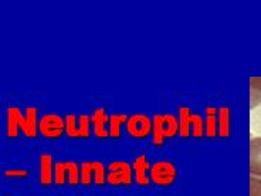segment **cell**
Listing matches in <instances>:
<instances>
[{
  "mask_svg": "<svg viewBox=\"0 0 261 196\" xmlns=\"http://www.w3.org/2000/svg\"><path fill=\"white\" fill-rule=\"evenodd\" d=\"M7 137L17 138L20 132L27 138H37L39 135V108L27 107L24 112L19 107H9L6 110Z\"/></svg>",
  "mask_w": 261,
  "mask_h": 196,
  "instance_id": "cell-1",
  "label": "cell"
},
{
  "mask_svg": "<svg viewBox=\"0 0 261 196\" xmlns=\"http://www.w3.org/2000/svg\"><path fill=\"white\" fill-rule=\"evenodd\" d=\"M207 124H206V130H207V135L213 137L216 135V111L213 108H207Z\"/></svg>",
  "mask_w": 261,
  "mask_h": 196,
  "instance_id": "cell-16",
  "label": "cell"
},
{
  "mask_svg": "<svg viewBox=\"0 0 261 196\" xmlns=\"http://www.w3.org/2000/svg\"><path fill=\"white\" fill-rule=\"evenodd\" d=\"M126 114H111L110 115V137L118 139L122 135V125L128 121Z\"/></svg>",
  "mask_w": 261,
  "mask_h": 196,
  "instance_id": "cell-15",
  "label": "cell"
},
{
  "mask_svg": "<svg viewBox=\"0 0 261 196\" xmlns=\"http://www.w3.org/2000/svg\"><path fill=\"white\" fill-rule=\"evenodd\" d=\"M94 135L101 139L110 137V115L104 107H98L91 114Z\"/></svg>",
  "mask_w": 261,
  "mask_h": 196,
  "instance_id": "cell-12",
  "label": "cell"
},
{
  "mask_svg": "<svg viewBox=\"0 0 261 196\" xmlns=\"http://www.w3.org/2000/svg\"><path fill=\"white\" fill-rule=\"evenodd\" d=\"M64 118L65 135L68 138H88L91 135V115L67 114Z\"/></svg>",
  "mask_w": 261,
  "mask_h": 196,
  "instance_id": "cell-8",
  "label": "cell"
},
{
  "mask_svg": "<svg viewBox=\"0 0 261 196\" xmlns=\"http://www.w3.org/2000/svg\"><path fill=\"white\" fill-rule=\"evenodd\" d=\"M128 135L137 139H144L152 134V118L145 114H132L128 117V121L125 124Z\"/></svg>",
  "mask_w": 261,
  "mask_h": 196,
  "instance_id": "cell-10",
  "label": "cell"
},
{
  "mask_svg": "<svg viewBox=\"0 0 261 196\" xmlns=\"http://www.w3.org/2000/svg\"><path fill=\"white\" fill-rule=\"evenodd\" d=\"M54 183L59 186H77L81 183L80 163L75 161H57L54 165Z\"/></svg>",
  "mask_w": 261,
  "mask_h": 196,
  "instance_id": "cell-4",
  "label": "cell"
},
{
  "mask_svg": "<svg viewBox=\"0 0 261 196\" xmlns=\"http://www.w3.org/2000/svg\"><path fill=\"white\" fill-rule=\"evenodd\" d=\"M39 132L43 137L59 139L65 134V118L59 114H43L39 121Z\"/></svg>",
  "mask_w": 261,
  "mask_h": 196,
  "instance_id": "cell-9",
  "label": "cell"
},
{
  "mask_svg": "<svg viewBox=\"0 0 261 196\" xmlns=\"http://www.w3.org/2000/svg\"><path fill=\"white\" fill-rule=\"evenodd\" d=\"M5 177L6 178H27L29 177V170L27 169H6L5 170Z\"/></svg>",
  "mask_w": 261,
  "mask_h": 196,
  "instance_id": "cell-18",
  "label": "cell"
},
{
  "mask_svg": "<svg viewBox=\"0 0 261 196\" xmlns=\"http://www.w3.org/2000/svg\"><path fill=\"white\" fill-rule=\"evenodd\" d=\"M250 174L251 177L261 178V138L250 141Z\"/></svg>",
  "mask_w": 261,
  "mask_h": 196,
  "instance_id": "cell-14",
  "label": "cell"
},
{
  "mask_svg": "<svg viewBox=\"0 0 261 196\" xmlns=\"http://www.w3.org/2000/svg\"><path fill=\"white\" fill-rule=\"evenodd\" d=\"M220 117H222V135H227L228 134V114L226 108L220 110Z\"/></svg>",
  "mask_w": 261,
  "mask_h": 196,
  "instance_id": "cell-19",
  "label": "cell"
},
{
  "mask_svg": "<svg viewBox=\"0 0 261 196\" xmlns=\"http://www.w3.org/2000/svg\"><path fill=\"white\" fill-rule=\"evenodd\" d=\"M81 172V185L90 186L97 185L102 186L107 183V166L99 161H84L80 165Z\"/></svg>",
  "mask_w": 261,
  "mask_h": 196,
  "instance_id": "cell-6",
  "label": "cell"
},
{
  "mask_svg": "<svg viewBox=\"0 0 261 196\" xmlns=\"http://www.w3.org/2000/svg\"><path fill=\"white\" fill-rule=\"evenodd\" d=\"M177 124H179V135L182 138L202 137L203 118L197 114H192L188 107H180L177 110Z\"/></svg>",
  "mask_w": 261,
  "mask_h": 196,
  "instance_id": "cell-3",
  "label": "cell"
},
{
  "mask_svg": "<svg viewBox=\"0 0 261 196\" xmlns=\"http://www.w3.org/2000/svg\"><path fill=\"white\" fill-rule=\"evenodd\" d=\"M250 192H251V196H261V179L251 177V179H250Z\"/></svg>",
  "mask_w": 261,
  "mask_h": 196,
  "instance_id": "cell-17",
  "label": "cell"
},
{
  "mask_svg": "<svg viewBox=\"0 0 261 196\" xmlns=\"http://www.w3.org/2000/svg\"><path fill=\"white\" fill-rule=\"evenodd\" d=\"M152 144L162 146L166 139H172L179 134L177 117L173 114H155L152 117Z\"/></svg>",
  "mask_w": 261,
  "mask_h": 196,
  "instance_id": "cell-2",
  "label": "cell"
},
{
  "mask_svg": "<svg viewBox=\"0 0 261 196\" xmlns=\"http://www.w3.org/2000/svg\"><path fill=\"white\" fill-rule=\"evenodd\" d=\"M150 165L146 154L138 155L132 161V169H134V182L139 186H148L150 185Z\"/></svg>",
  "mask_w": 261,
  "mask_h": 196,
  "instance_id": "cell-11",
  "label": "cell"
},
{
  "mask_svg": "<svg viewBox=\"0 0 261 196\" xmlns=\"http://www.w3.org/2000/svg\"><path fill=\"white\" fill-rule=\"evenodd\" d=\"M40 183L43 186H50L54 183V159L51 154H40Z\"/></svg>",
  "mask_w": 261,
  "mask_h": 196,
  "instance_id": "cell-13",
  "label": "cell"
},
{
  "mask_svg": "<svg viewBox=\"0 0 261 196\" xmlns=\"http://www.w3.org/2000/svg\"><path fill=\"white\" fill-rule=\"evenodd\" d=\"M107 183L112 186H129L134 182L132 163L125 161H112L107 166Z\"/></svg>",
  "mask_w": 261,
  "mask_h": 196,
  "instance_id": "cell-5",
  "label": "cell"
},
{
  "mask_svg": "<svg viewBox=\"0 0 261 196\" xmlns=\"http://www.w3.org/2000/svg\"><path fill=\"white\" fill-rule=\"evenodd\" d=\"M176 165L170 161H158L150 168V182L158 186H170L177 179Z\"/></svg>",
  "mask_w": 261,
  "mask_h": 196,
  "instance_id": "cell-7",
  "label": "cell"
}]
</instances>
